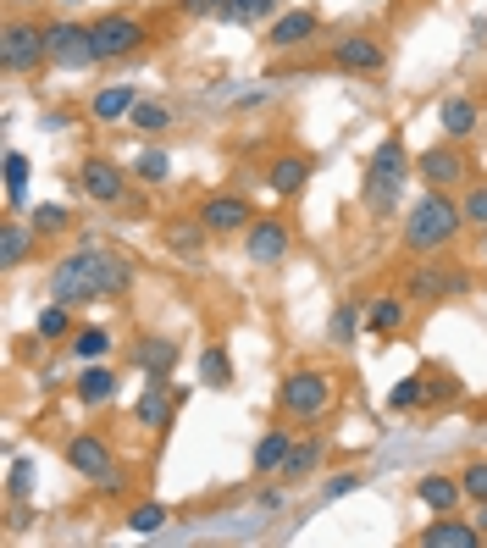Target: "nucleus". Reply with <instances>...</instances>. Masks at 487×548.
Masks as SVG:
<instances>
[{
    "instance_id": "nucleus-36",
    "label": "nucleus",
    "mask_w": 487,
    "mask_h": 548,
    "mask_svg": "<svg viewBox=\"0 0 487 548\" xmlns=\"http://www.w3.org/2000/svg\"><path fill=\"white\" fill-rule=\"evenodd\" d=\"M200 377L216 382V388L233 377V360H227V349H205V355H200Z\"/></svg>"
},
{
    "instance_id": "nucleus-4",
    "label": "nucleus",
    "mask_w": 487,
    "mask_h": 548,
    "mask_svg": "<svg viewBox=\"0 0 487 548\" xmlns=\"http://www.w3.org/2000/svg\"><path fill=\"white\" fill-rule=\"evenodd\" d=\"M327 405H333V382L321 377V371H294L277 388V410L288 421H316V416H327Z\"/></svg>"
},
{
    "instance_id": "nucleus-32",
    "label": "nucleus",
    "mask_w": 487,
    "mask_h": 548,
    "mask_svg": "<svg viewBox=\"0 0 487 548\" xmlns=\"http://www.w3.org/2000/svg\"><path fill=\"white\" fill-rule=\"evenodd\" d=\"M106 349H111L106 327H84V333H72V355H78V360H100Z\"/></svg>"
},
{
    "instance_id": "nucleus-22",
    "label": "nucleus",
    "mask_w": 487,
    "mask_h": 548,
    "mask_svg": "<svg viewBox=\"0 0 487 548\" xmlns=\"http://www.w3.org/2000/svg\"><path fill=\"white\" fill-rule=\"evenodd\" d=\"M465 277L460 272H438V266H421L416 277H410V294L416 299H443V294H460Z\"/></svg>"
},
{
    "instance_id": "nucleus-24",
    "label": "nucleus",
    "mask_w": 487,
    "mask_h": 548,
    "mask_svg": "<svg viewBox=\"0 0 487 548\" xmlns=\"http://www.w3.org/2000/svg\"><path fill=\"white\" fill-rule=\"evenodd\" d=\"M366 322H371V333L393 338V333H399V327H404V299H393V294L371 299V310H366Z\"/></svg>"
},
{
    "instance_id": "nucleus-21",
    "label": "nucleus",
    "mask_w": 487,
    "mask_h": 548,
    "mask_svg": "<svg viewBox=\"0 0 487 548\" xmlns=\"http://www.w3.org/2000/svg\"><path fill=\"white\" fill-rule=\"evenodd\" d=\"M416 493H421V504H427L432 515H454V504H460V482L454 477H421L416 482Z\"/></svg>"
},
{
    "instance_id": "nucleus-13",
    "label": "nucleus",
    "mask_w": 487,
    "mask_h": 548,
    "mask_svg": "<svg viewBox=\"0 0 487 548\" xmlns=\"http://www.w3.org/2000/svg\"><path fill=\"white\" fill-rule=\"evenodd\" d=\"M416 543L421 548H476V543H482V526L460 521V515H438V521H432Z\"/></svg>"
},
{
    "instance_id": "nucleus-44",
    "label": "nucleus",
    "mask_w": 487,
    "mask_h": 548,
    "mask_svg": "<svg viewBox=\"0 0 487 548\" xmlns=\"http://www.w3.org/2000/svg\"><path fill=\"white\" fill-rule=\"evenodd\" d=\"M183 12H189V17H222L227 0H183Z\"/></svg>"
},
{
    "instance_id": "nucleus-10",
    "label": "nucleus",
    "mask_w": 487,
    "mask_h": 548,
    "mask_svg": "<svg viewBox=\"0 0 487 548\" xmlns=\"http://www.w3.org/2000/svg\"><path fill=\"white\" fill-rule=\"evenodd\" d=\"M244 250H250L255 266H277L288 255V227L272 222V216H261V222L244 227Z\"/></svg>"
},
{
    "instance_id": "nucleus-34",
    "label": "nucleus",
    "mask_w": 487,
    "mask_h": 548,
    "mask_svg": "<svg viewBox=\"0 0 487 548\" xmlns=\"http://www.w3.org/2000/svg\"><path fill=\"white\" fill-rule=\"evenodd\" d=\"M421 399H427V388H421V377H404V382H393V394H388V410H416Z\"/></svg>"
},
{
    "instance_id": "nucleus-18",
    "label": "nucleus",
    "mask_w": 487,
    "mask_h": 548,
    "mask_svg": "<svg viewBox=\"0 0 487 548\" xmlns=\"http://www.w3.org/2000/svg\"><path fill=\"white\" fill-rule=\"evenodd\" d=\"M310 34H316V12H283V17L272 23V34H266V45L294 50V45H305Z\"/></svg>"
},
{
    "instance_id": "nucleus-2",
    "label": "nucleus",
    "mask_w": 487,
    "mask_h": 548,
    "mask_svg": "<svg viewBox=\"0 0 487 548\" xmlns=\"http://www.w3.org/2000/svg\"><path fill=\"white\" fill-rule=\"evenodd\" d=\"M460 222H465L460 205L443 200V189H432L416 211L404 216V244H410L416 255H438V250H449V244L460 239Z\"/></svg>"
},
{
    "instance_id": "nucleus-31",
    "label": "nucleus",
    "mask_w": 487,
    "mask_h": 548,
    "mask_svg": "<svg viewBox=\"0 0 487 548\" xmlns=\"http://www.w3.org/2000/svg\"><path fill=\"white\" fill-rule=\"evenodd\" d=\"M283 0H227V23H261V17H272Z\"/></svg>"
},
{
    "instance_id": "nucleus-3",
    "label": "nucleus",
    "mask_w": 487,
    "mask_h": 548,
    "mask_svg": "<svg viewBox=\"0 0 487 548\" xmlns=\"http://www.w3.org/2000/svg\"><path fill=\"white\" fill-rule=\"evenodd\" d=\"M404 178H410V150H404V139L393 133V139L377 144V155H371V167H366V211L371 216H393Z\"/></svg>"
},
{
    "instance_id": "nucleus-17",
    "label": "nucleus",
    "mask_w": 487,
    "mask_h": 548,
    "mask_svg": "<svg viewBox=\"0 0 487 548\" xmlns=\"http://www.w3.org/2000/svg\"><path fill=\"white\" fill-rule=\"evenodd\" d=\"M39 227H23V222H0V266L6 272H17V266L28 261V250H34Z\"/></svg>"
},
{
    "instance_id": "nucleus-8",
    "label": "nucleus",
    "mask_w": 487,
    "mask_h": 548,
    "mask_svg": "<svg viewBox=\"0 0 487 548\" xmlns=\"http://www.w3.org/2000/svg\"><path fill=\"white\" fill-rule=\"evenodd\" d=\"M144 45V28L133 17H100L95 23V56L100 61H122Z\"/></svg>"
},
{
    "instance_id": "nucleus-9",
    "label": "nucleus",
    "mask_w": 487,
    "mask_h": 548,
    "mask_svg": "<svg viewBox=\"0 0 487 548\" xmlns=\"http://www.w3.org/2000/svg\"><path fill=\"white\" fill-rule=\"evenodd\" d=\"M200 222H205V233H244V227L255 222V211H250V200H238V194H216V200H205L200 205Z\"/></svg>"
},
{
    "instance_id": "nucleus-41",
    "label": "nucleus",
    "mask_w": 487,
    "mask_h": 548,
    "mask_svg": "<svg viewBox=\"0 0 487 548\" xmlns=\"http://www.w3.org/2000/svg\"><path fill=\"white\" fill-rule=\"evenodd\" d=\"M360 482H366V477H360V471H338V477L327 482V488H321V504H333V499H344V493H355Z\"/></svg>"
},
{
    "instance_id": "nucleus-6",
    "label": "nucleus",
    "mask_w": 487,
    "mask_h": 548,
    "mask_svg": "<svg viewBox=\"0 0 487 548\" xmlns=\"http://www.w3.org/2000/svg\"><path fill=\"white\" fill-rule=\"evenodd\" d=\"M67 460H72V471H84V477L100 482L106 493L122 488V482H117V460H111V449L95 438V432H78V438L67 443Z\"/></svg>"
},
{
    "instance_id": "nucleus-11",
    "label": "nucleus",
    "mask_w": 487,
    "mask_h": 548,
    "mask_svg": "<svg viewBox=\"0 0 487 548\" xmlns=\"http://www.w3.org/2000/svg\"><path fill=\"white\" fill-rule=\"evenodd\" d=\"M78 189H84L89 200H100V205H117L122 189H128V172L95 155V161H84V167H78Z\"/></svg>"
},
{
    "instance_id": "nucleus-27",
    "label": "nucleus",
    "mask_w": 487,
    "mask_h": 548,
    "mask_svg": "<svg viewBox=\"0 0 487 548\" xmlns=\"http://www.w3.org/2000/svg\"><path fill=\"white\" fill-rule=\"evenodd\" d=\"M111 394H117V377H111L106 366H89L84 377H78V399H84V405H106Z\"/></svg>"
},
{
    "instance_id": "nucleus-14",
    "label": "nucleus",
    "mask_w": 487,
    "mask_h": 548,
    "mask_svg": "<svg viewBox=\"0 0 487 548\" xmlns=\"http://www.w3.org/2000/svg\"><path fill=\"white\" fill-rule=\"evenodd\" d=\"M133 366H139L150 382H172V371H178V344H167V338H144V344L133 349Z\"/></svg>"
},
{
    "instance_id": "nucleus-39",
    "label": "nucleus",
    "mask_w": 487,
    "mask_h": 548,
    "mask_svg": "<svg viewBox=\"0 0 487 548\" xmlns=\"http://www.w3.org/2000/svg\"><path fill=\"white\" fill-rule=\"evenodd\" d=\"M28 488H34V460H28V454H17V460H12V482H6V493H12V499H28Z\"/></svg>"
},
{
    "instance_id": "nucleus-7",
    "label": "nucleus",
    "mask_w": 487,
    "mask_h": 548,
    "mask_svg": "<svg viewBox=\"0 0 487 548\" xmlns=\"http://www.w3.org/2000/svg\"><path fill=\"white\" fill-rule=\"evenodd\" d=\"M50 61L56 67H89L95 56V28H78V23H50Z\"/></svg>"
},
{
    "instance_id": "nucleus-28",
    "label": "nucleus",
    "mask_w": 487,
    "mask_h": 548,
    "mask_svg": "<svg viewBox=\"0 0 487 548\" xmlns=\"http://www.w3.org/2000/svg\"><path fill=\"white\" fill-rule=\"evenodd\" d=\"M167 244L183 255L189 266H200V255H205V222L200 227H167Z\"/></svg>"
},
{
    "instance_id": "nucleus-43",
    "label": "nucleus",
    "mask_w": 487,
    "mask_h": 548,
    "mask_svg": "<svg viewBox=\"0 0 487 548\" xmlns=\"http://www.w3.org/2000/svg\"><path fill=\"white\" fill-rule=\"evenodd\" d=\"M460 211H465V222H476V227L487 222V183H482V189H471V194H465V205H460Z\"/></svg>"
},
{
    "instance_id": "nucleus-30",
    "label": "nucleus",
    "mask_w": 487,
    "mask_h": 548,
    "mask_svg": "<svg viewBox=\"0 0 487 548\" xmlns=\"http://www.w3.org/2000/svg\"><path fill=\"white\" fill-rule=\"evenodd\" d=\"M133 128L155 139V133H167V128H172V111H167V106H155V100H139V106H133Z\"/></svg>"
},
{
    "instance_id": "nucleus-35",
    "label": "nucleus",
    "mask_w": 487,
    "mask_h": 548,
    "mask_svg": "<svg viewBox=\"0 0 487 548\" xmlns=\"http://www.w3.org/2000/svg\"><path fill=\"white\" fill-rule=\"evenodd\" d=\"M128 526H133V532H144V537H155L161 526H167V504H139V510L128 515Z\"/></svg>"
},
{
    "instance_id": "nucleus-37",
    "label": "nucleus",
    "mask_w": 487,
    "mask_h": 548,
    "mask_svg": "<svg viewBox=\"0 0 487 548\" xmlns=\"http://www.w3.org/2000/svg\"><path fill=\"white\" fill-rule=\"evenodd\" d=\"M133 172H139L144 183H167V172H172V161L161 150H144L139 161H133Z\"/></svg>"
},
{
    "instance_id": "nucleus-23",
    "label": "nucleus",
    "mask_w": 487,
    "mask_h": 548,
    "mask_svg": "<svg viewBox=\"0 0 487 548\" xmlns=\"http://www.w3.org/2000/svg\"><path fill=\"white\" fill-rule=\"evenodd\" d=\"M321 454H327V443L321 438H294V449H288V460H283V477L294 482V477H310L321 465Z\"/></svg>"
},
{
    "instance_id": "nucleus-16",
    "label": "nucleus",
    "mask_w": 487,
    "mask_h": 548,
    "mask_svg": "<svg viewBox=\"0 0 487 548\" xmlns=\"http://www.w3.org/2000/svg\"><path fill=\"white\" fill-rule=\"evenodd\" d=\"M172 410H178V388H172V382H150L133 416H139L144 427H167V421H172Z\"/></svg>"
},
{
    "instance_id": "nucleus-15",
    "label": "nucleus",
    "mask_w": 487,
    "mask_h": 548,
    "mask_svg": "<svg viewBox=\"0 0 487 548\" xmlns=\"http://www.w3.org/2000/svg\"><path fill=\"white\" fill-rule=\"evenodd\" d=\"M333 61H338V67H349V72H382V61H388V56H382V45H377V39H338V45H333Z\"/></svg>"
},
{
    "instance_id": "nucleus-46",
    "label": "nucleus",
    "mask_w": 487,
    "mask_h": 548,
    "mask_svg": "<svg viewBox=\"0 0 487 548\" xmlns=\"http://www.w3.org/2000/svg\"><path fill=\"white\" fill-rule=\"evenodd\" d=\"M482 255H487V244H482Z\"/></svg>"
},
{
    "instance_id": "nucleus-12",
    "label": "nucleus",
    "mask_w": 487,
    "mask_h": 548,
    "mask_svg": "<svg viewBox=\"0 0 487 548\" xmlns=\"http://www.w3.org/2000/svg\"><path fill=\"white\" fill-rule=\"evenodd\" d=\"M416 172L427 178V189H454V183L465 178V155L454 150V144H432V150L416 161Z\"/></svg>"
},
{
    "instance_id": "nucleus-5",
    "label": "nucleus",
    "mask_w": 487,
    "mask_h": 548,
    "mask_svg": "<svg viewBox=\"0 0 487 548\" xmlns=\"http://www.w3.org/2000/svg\"><path fill=\"white\" fill-rule=\"evenodd\" d=\"M39 61H50V28L39 23H12L0 39V67L6 72H34Z\"/></svg>"
},
{
    "instance_id": "nucleus-29",
    "label": "nucleus",
    "mask_w": 487,
    "mask_h": 548,
    "mask_svg": "<svg viewBox=\"0 0 487 548\" xmlns=\"http://www.w3.org/2000/svg\"><path fill=\"white\" fill-rule=\"evenodd\" d=\"M23 194H28V155L23 150H6V200L23 205Z\"/></svg>"
},
{
    "instance_id": "nucleus-33",
    "label": "nucleus",
    "mask_w": 487,
    "mask_h": 548,
    "mask_svg": "<svg viewBox=\"0 0 487 548\" xmlns=\"http://www.w3.org/2000/svg\"><path fill=\"white\" fill-rule=\"evenodd\" d=\"M355 333H360V310L355 305H338L333 322H327V338H333V344H355Z\"/></svg>"
},
{
    "instance_id": "nucleus-1",
    "label": "nucleus",
    "mask_w": 487,
    "mask_h": 548,
    "mask_svg": "<svg viewBox=\"0 0 487 548\" xmlns=\"http://www.w3.org/2000/svg\"><path fill=\"white\" fill-rule=\"evenodd\" d=\"M128 288H133V266L111 250H72L50 272V294L61 305H89V299H111V294H128Z\"/></svg>"
},
{
    "instance_id": "nucleus-20",
    "label": "nucleus",
    "mask_w": 487,
    "mask_h": 548,
    "mask_svg": "<svg viewBox=\"0 0 487 548\" xmlns=\"http://www.w3.org/2000/svg\"><path fill=\"white\" fill-rule=\"evenodd\" d=\"M266 183H272L277 194H299L310 183V155H277L272 172H266Z\"/></svg>"
},
{
    "instance_id": "nucleus-40",
    "label": "nucleus",
    "mask_w": 487,
    "mask_h": 548,
    "mask_svg": "<svg viewBox=\"0 0 487 548\" xmlns=\"http://www.w3.org/2000/svg\"><path fill=\"white\" fill-rule=\"evenodd\" d=\"M460 488H465V499H476V504L487 499V460H471V465H465Z\"/></svg>"
},
{
    "instance_id": "nucleus-19",
    "label": "nucleus",
    "mask_w": 487,
    "mask_h": 548,
    "mask_svg": "<svg viewBox=\"0 0 487 548\" xmlns=\"http://www.w3.org/2000/svg\"><path fill=\"white\" fill-rule=\"evenodd\" d=\"M288 449H294V432H288V427H272V432H261V443H255V471H261V477H272V471H283Z\"/></svg>"
},
{
    "instance_id": "nucleus-26",
    "label": "nucleus",
    "mask_w": 487,
    "mask_h": 548,
    "mask_svg": "<svg viewBox=\"0 0 487 548\" xmlns=\"http://www.w3.org/2000/svg\"><path fill=\"white\" fill-rule=\"evenodd\" d=\"M443 133H449V139L476 133V106H471L465 95H449V100H443Z\"/></svg>"
},
{
    "instance_id": "nucleus-25",
    "label": "nucleus",
    "mask_w": 487,
    "mask_h": 548,
    "mask_svg": "<svg viewBox=\"0 0 487 548\" xmlns=\"http://www.w3.org/2000/svg\"><path fill=\"white\" fill-rule=\"evenodd\" d=\"M133 106H139V100H133L128 84H111V89H100V95H95V117H100V122L133 117Z\"/></svg>"
},
{
    "instance_id": "nucleus-42",
    "label": "nucleus",
    "mask_w": 487,
    "mask_h": 548,
    "mask_svg": "<svg viewBox=\"0 0 487 548\" xmlns=\"http://www.w3.org/2000/svg\"><path fill=\"white\" fill-rule=\"evenodd\" d=\"M34 227H39V233H61V227H67V211H61V205H39Z\"/></svg>"
},
{
    "instance_id": "nucleus-38",
    "label": "nucleus",
    "mask_w": 487,
    "mask_h": 548,
    "mask_svg": "<svg viewBox=\"0 0 487 548\" xmlns=\"http://www.w3.org/2000/svg\"><path fill=\"white\" fill-rule=\"evenodd\" d=\"M39 338H67V305H50V310H39V327H34Z\"/></svg>"
},
{
    "instance_id": "nucleus-45",
    "label": "nucleus",
    "mask_w": 487,
    "mask_h": 548,
    "mask_svg": "<svg viewBox=\"0 0 487 548\" xmlns=\"http://www.w3.org/2000/svg\"><path fill=\"white\" fill-rule=\"evenodd\" d=\"M476 526H482V537H487V499H482V515H476Z\"/></svg>"
}]
</instances>
